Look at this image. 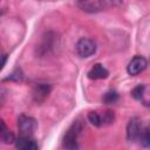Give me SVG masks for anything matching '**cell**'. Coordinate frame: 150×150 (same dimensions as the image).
Wrapping results in <instances>:
<instances>
[{
	"mask_svg": "<svg viewBox=\"0 0 150 150\" xmlns=\"http://www.w3.org/2000/svg\"><path fill=\"white\" fill-rule=\"evenodd\" d=\"M75 2L84 12L95 13L109 7L120 6L122 4V0H75Z\"/></svg>",
	"mask_w": 150,
	"mask_h": 150,
	"instance_id": "cell-1",
	"label": "cell"
},
{
	"mask_svg": "<svg viewBox=\"0 0 150 150\" xmlns=\"http://www.w3.org/2000/svg\"><path fill=\"white\" fill-rule=\"evenodd\" d=\"M83 129V125L81 122L75 121L66 131L64 136H63V141H62V146L66 149H79V144H77V137L81 134Z\"/></svg>",
	"mask_w": 150,
	"mask_h": 150,
	"instance_id": "cell-2",
	"label": "cell"
},
{
	"mask_svg": "<svg viewBox=\"0 0 150 150\" xmlns=\"http://www.w3.org/2000/svg\"><path fill=\"white\" fill-rule=\"evenodd\" d=\"M75 49H76V53H77L79 56L86 59V57H89V56L94 55L96 53L97 47H96V42L94 40L82 38L76 42Z\"/></svg>",
	"mask_w": 150,
	"mask_h": 150,
	"instance_id": "cell-3",
	"label": "cell"
},
{
	"mask_svg": "<svg viewBox=\"0 0 150 150\" xmlns=\"http://www.w3.org/2000/svg\"><path fill=\"white\" fill-rule=\"evenodd\" d=\"M36 127L38 123L33 117L26 115H20L18 117V129L20 135H33Z\"/></svg>",
	"mask_w": 150,
	"mask_h": 150,
	"instance_id": "cell-4",
	"label": "cell"
},
{
	"mask_svg": "<svg viewBox=\"0 0 150 150\" xmlns=\"http://www.w3.org/2000/svg\"><path fill=\"white\" fill-rule=\"evenodd\" d=\"M146 66H148L146 59H145L144 56L136 55V56H134V57L130 60V62L128 63V66H127V71H128L129 75L135 76V75H138V74H141L142 71H144L145 68H146Z\"/></svg>",
	"mask_w": 150,
	"mask_h": 150,
	"instance_id": "cell-5",
	"label": "cell"
},
{
	"mask_svg": "<svg viewBox=\"0 0 150 150\" xmlns=\"http://www.w3.org/2000/svg\"><path fill=\"white\" fill-rule=\"evenodd\" d=\"M142 128L143 124L141 122L139 118L134 117L129 121L128 125H127V138L130 142H136L139 139L141 132H142Z\"/></svg>",
	"mask_w": 150,
	"mask_h": 150,
	"instance_id": "cell-6",
	"label": "cell"
},
{
	"mask_svg": "<svg viewBox=\"0 0 150 150\" xmlns=\"http://www.w3.org/2000/svg\"><path fill=\"white\" fill-rule=\"evenodd\" d=\"M15 148L16 149H21V150H36L39 149V144L35 141V138H33L32 135H20L15 142Z\"/></svg>",
	"mask_w": 150,
	"mask_h": 150,
	"instance_id": "cell-7",
	"label": "cell"
},
{
	"mask_svg": "<svg viewBox=\"0 0 150 150\" xmlns=\"http://www.w3.org/2000/svg\"><path fill=\"white\" fill-rule=\"evenodd\" d=\"M50 84L46 82H38L33 87V98L35 102H43L50 93Z\"/></svg>",
	"mask_w": 150,
	"mask_h": 150,
	"instance_id": "cell-8",
	"label": "cell"
},
{
	"mask_svg": "<svg viewBox=\"0 0 150 150\" xmlns=\"http://www.w3.org/2000/svg\"><path fill=\"white\" fill-rule=\"evenodd\" d=\"M109 75V71L101 64V63H95L90 70L88 71V77L90 80H102L107 79Z\"/></svg>",
	"mask_w": 150,
	"mask_h": 150,
	"instance_id": "cell-9",
	"label": "cell"
},
{
	"mask_svg": "<svg viewBox=\"0 0 150 150\" xmlns=\"http://www.w3.org/2000/svg\"><path fill=\"white\" fill-rule=\"evenodd\" d=\"M0 138L5 144H12L15 142V137L13 135V132L7 129L6 124L4 121H1V132H0Z\"/></svg>",
	"mask_w": 150,
	"mask_h": 150,
	"instance_id": "cell-10",
	"label": "cell"
},
{
	"mask_svg": "<svg viewBox=\"0 0 150 150\" xmlns=\"http://www.w3.org/2000/svg\"><path fill=\"white\" fill-rule=\"evenodd\" d=\"M138 141H139V143L143 148L150 149V123L146 124V125H143Z\"/></svg>",
	"mask_w": 150,
	"mask_h": 150,
	"instance_id": "cell-11",
	"label": "cell"
},
{
	"mask_svg": "<svg viewBox=\"0 0 150 150\" xmlns=\"http://www.w3.org/2000/svg\"><path fill=\"white\" fill-rule=\"evenodd\" d=\"M88 121L95 125V127H103V121H102V114L100 111H90L88 114Z\"/></svg>",
	"mask_w": 150,
	"mask_h": 150,
	"instance_id": "cell-12",
	"label": "cell"
},
{
	"mask_svg": "<svg viewBox=\"0 0 150 150\" xmlns=\"http://www.w3.org/2000/svg\"><path fill=\"white\" fill-rule=\"evenodd\" d=\"M117 100H118V94H117V91H115V90H109V91H107V93L102 96V101H103V103H105V104L115 103Z\"/></svg>",
	"mask_w": 150,
	"mask_h": 150,
	"instance_id": "cell-13",
	"label": "cell"
},
{
	"mask_svg": "<svg viewBox=\"0 0 150 150\" xmlns=\"http://www.w3.org/2000/svg\"><path fill=\"white\" fill-rule=\"evenodd\" d=\"M144 91H145V86L144 84H138L131 90V96L135 100H142L143 95H144Z\"/></svg>",
	"mask_w": 150,
	"mask_h": 150,
	"instance_id": "cell-14",
	"label": "cell"
},
{
	"mask_svg": "<svg viewBox=\"0 0 150 150\" xmlns=\"http://www.w3.org/2000/svg\"><path fill=\"white\" fill-rule=\"evenodd\" d=\"M22 77H23V74H22L21 69L20 68H16L9 76H7L6 79H4V81H8V80H11V81H21Z\"/></svg>",
	"mask_w": 150,
	"mask_h": 150,
	"instance_id": "cell-15",
	"label": "cell"
},
{
	"mask_svg": "<svg viewBox=\"0 0 150 150\" xmlns=\"http://www.w3.org/2000/svg\"><path fill=\"white\" fill-rule=\"evenodd\" d=\"M6 59H7V55H5V54H4V61H2V67H4L5 64H6Z\"/></svg>",
	"mask_w": 150,
	"mask_h": 150,
	"instance_id": "cell-16",
	"label": "cell"
}]
</instances>
